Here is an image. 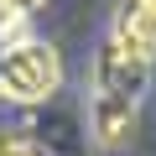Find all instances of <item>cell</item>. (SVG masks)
<instances>
[{
  "label": "cell",
  "instance_id": "cell-1",
  "mask_svg": "<svg viewBox=\"0 0 156 156\" xmlns=\"http://www.w3.org/2000/svg\"><path fill=\"white\" fill-rule=\"evenodd\" d=\"M151 68H156V21L135 0H125L89 68V130L104 151L130 140Z\"/></svg>",
  "mask_w": 156,
  "mask_h": 156
},
{
  "label": "cell",
  "instance_id": "cell-2",
  "mask_svg": "<svg viewBox=\"0 0 156 156\" xmlns=\"http://www.w3.org/2000/svg\"><path fill=\"white\" fill-rule=\"evenodd\" d=\"M62 89V57L52 42H11L5 57H0V94L11 104H47Z\"/></svg>",
  "mask_w": 156,
  "mask_h": 156
},
{
  "label": "cell",
  "instance_id": "cell-3",
  "mask_svg": "<svg viewBox=\"0 0 156 156\" xmlns=\"http://www.w3.org/2000/svg\"><path fill=\"white\" fill-rule=\"evenodd\" d=\"M47 5V0H0V16H11V21H26Z\"/></svg>",
  "mask_w": 156,
  "mask_h": 156
},
{
  "label": "cell",
  "instance_id": "cell-4",
  "mask_svg": "<svg viewBox=\"0 0 156 156\" xmlns=\"http://www.w3.org/2000/svg\"><path fill=\"white\" fill-rule=\"evenodd\" d=\"M0 156H47V151L31 146V140H21V135H5V140H0Z\"/></svg>",
  "mask_w": 156,
  "mask_h": 156
},
{
  "label": "cell",
  "instance_id": "cell-5",
  "mask_svg": "<svg viewBox=\"0 0 156 156\" xmlns=\"http://www.w3.org/2000/svg\"><path fill=\"white\" fill-rule=\"evenodd\" d=\"M135 5H140V11L151 16V21H156V0H135Z\"/></svg>",
  "mask_w": 156,
  "mask_h": 156
}]
</instances>
